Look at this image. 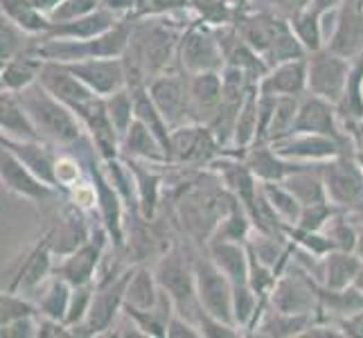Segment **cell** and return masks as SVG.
I'll list each match as a JSON object with an SVG mask.
<instances>
[{
    "mask_svg": "<svg viewBox=\"0 0 363 338\" xmlns=\"http://www.w3.org/2000/svg\"><path fill=\"white\" fill-rule=\"evenodd\" d=\"M3 16L11 18L32 36H43L52 25L45 11L34 7L30 0H3Z\"/></svg>",
    "mask_w": 363,
    "mask_h": 338,
    "instance_id": "40",
    "label": "cell"
},
{
    "mask_svg": "<svg viewBox=\"0 0 363 338\" xmlns=\"http://www.w3.org/2000/svg\"><path fill=\"white\" fill-rule=\"evenodd\" d=\"M16 95L21 97L23 106L28 108L36 131L41 133L43 140L59 147V152L79 142L86 135V129L82 120L77 118V113L64 102H59L43 84L36 81L30 89H25Z\"/></svg>",
    "mask_w": 363,
    "mask_h": 338,
    "instance_id": "2",
    "label": "cell"
},
{
    "mask_svg": "<svg viewBox=\"0 0 363 338\" xmlns=\"http://www.w3.org/2000/svg\"><path fill=\"white\" fill-rule=\"evenodd\" d=\"M190 9L196 16V21L208 23L212 28L230 25L235 21V11H237V7L230 0H190Z\"/></svg>",
    "mask_w": 363,
    "mask_h": 338,
    "instance_id": "47",
    "label": "cell"
},
{
    "mask_svg": "<svg viewBox=\"0 0 363 338\" xmlns=\"http://www.w3.org/2000/svg\"><path fill=\"white\" fill-rule=\"evenodd\" d=\"M223 152L217 135L208 124L187 122L172 129L169 142V167H194L206 169L215 162Z\"/></svg>",
    "mask_w": 363,
    "mask_h": 338,
    "instance_id": "7",
    "label": "cell"
},
{
    "mask_svg": "<svg viewBox=\"0 0 363 338\" xmlns=\"http://www.w3.org/2000/svg\"><path fill=\"white\" fill-rule=\"evenodd\" d=\"M259 93L275 97H305L307 95V57L291 59L271 66L257 84Z\"/></svg>",
    "mask_w": 363,
    "mask_h": 338,
    "instance_id": "23",
    "label": "cell"
},
{
    "mask_svg": "<svg viewBox=\"0 0 363 338\" xmlns=\"http://www.w3.org/2000/svg\"><path fill=\"white\" fill-rule=\"evenodd\" d=\"M183 9H190V0H140L138 16H165Z\"/></svg>",
    "mask_w": 363,
    "mask_h": 338,
    "instance_id": "54",
    "label": "cell"
},
{
    "mask_svg": "<svg viewBox=\"0 0 363 338\" xmlns=\"http://www.w3.org/2000/svg\"><path fill=\"white\" fill-rule=\"evenodd\" d=\"M194 278H196V293L203 311L219 320L235 325L233 318V282L215 261H212L206 250L194 257Z\"/></svg>",
    "mask_w": 363,
    "mask_h": 338,
    "instance_id": "11",
    "label": "cell"
},
{
    "mask_svg": "<svg viewBox=\"0 0 363 338\" xmlns=\"http://www.w3.org/2000/svg\"><path fill=\"white\" fill-rule=\"evenodd\" d=\"M34 36L28 34L23 28L7 18V16H0V64L5 61L14 59L18 55L30 52Z\"/></svg>",
    "mask_w": 363,
    "mask_h": 338,
    "instance_id": "44",
    "label": "cell"
},
{
    "mask_svg": "<svg viewBox=\"0 0 363 338\" xmlns=\"http://www.w3.org/2000/svg\"><path fill=\"white\" fill-rule=\"evenodd\" d=\"M328 47L347 59H357L363 52V0H345L336 9V25Z\"/></svg>",
    "mask_w": 363,
    "mask_h": 338,
    "instance_id": "20",
    "label": "cell"
},
{
    "mask_svg": "<svg viewBox=\"0 0 363 338\" xmlns=\"http://www.w3.org/2000/svg\"><path fill=\"white\" fill-rule=\"evenodd\" d=\"M32 314H39L32 298L23 295L18 291H7V289L3 291V298H0V325H7L11 320L32 316Z\"/></svg>",
    "mask_w": 363,
    "mask_h": 338,
    "instance_id": "48",
    "label": "cell"
},
{
    "mask_svg": "<svg viewBox=\"0 0 363 338\" xmlns=\"http://www.w3.org/2000/svg\"><path fill=\"white\" fill-rule=\"evenodd\" d=\"M154 271L160 282V289L172 298L174 309L181 316L190 318L192 322L199 325L203 307L199 303V293H196L194 257H187L179 246H172L165 255L156 259Z\"/></svg>",
    "mask_w": 363,
    "mask_h": 338,
    "instance_id": "5",
    "label": "cell"
},
{
    "mask_svg": "<svg viewBox=\"0 0 363 338\" xmlns=\"http://www.w3.org/2000/svg\"><path fill=\"white\" fill-rule=\"evenodd\" d=\"M0 131L11 140H43L21 97L9 91H0Z\"/></svg>",
    "mask_w": 363,
    "mask_h": 338,
    "instance_id": "28",
    "label": "cell"
},
{
    "mask_svg": "<svg viewBox=\"0 0 363 338\" xmlns=\"http://www.w3.org/2000/svg\"><path fill=\"white\" fill-rule=\"evenodd\" d=\"M361 266H363V259L354 253V250L334 248L323 257L320 284L325 289H345V286H352Z\"/></svg>",
    "mask_w": 363,
    "mask_h": 338,
    "instance_id": "32",
    "label": "cell"
},
{
    "mask_svg": "<svg viewBox=\"0 0 363 338\" xmlns=\"http://www.w3.org/2000/svg\"><path fill=\"white\" fill-rule=\"evenodd\" d=\"M359 212H363V208H361V210H359Z\"/></svg>",
    "mask_w": 363,
    "mask_h": 338,
    "instance_id": "63",
    "label": "cell"
},
{
    "mask_svg": "<svg viewBox=\"0 0 363 338\" xmlns=\"http://www.w3.org/2000/svg\"><path fill=\"white\" fill-rule=\"evenodd\" d=\"M289 23L298 36V41L307 50V55L316 52L320 47H328L325 32H323V14L316 11L314 7H303V9L294 11L289 16Z\"/></svg>",
    "mask_w": 363,
    "mask_h": 338,
    "instance_id": "39",
    "label": "cell"
},
{
    "mask_svg": "<svg viewBox=\"0 0 363 338\" xmlns=\"http://www.w3.org/2000/svg\"><path fill=\"white\" fill-rule=\"evenodd\" d=\"M0 147L14 154L41 181L59 190L57 185V160L61 154L57 152L59 147H55L48 140H11V137H0Z\"/></svg>",
    "mask_w": 363,
    "mask_h": 338,
    "instance_id": "19",
    "label": "cell"
},
{
    "mask_svg": "<svg viewBox=\"0 0 363 338\" xmlns=\"http://www.w3.org/2000/svg\"><path fill=\"white\" fill-rule=\"evenodd\" d=\"M339 325H341V329H343V336H350V338H363V309L357 311L354 316L339 320Z\"/></svg>",
    "mask_w": 363,
    "mask_h": 338,
    "instance_id": "57",
    "label": "cell"
},
{
    "mask_svg": "<svg viewBox=\"0 0 363 338\" xmlns=\"http://www.w3.org/2000/svg\"><path fill=\"white\" fill-rule=\"evenodd\" d=\"M135 264L118 266L108 273H99L95 280V295L86 320L74 329V336H104L111 334L122 316L127 284Z\"/></svg>",
    "mask_w": 363,
    "mask_h": 338,
    "instance_id": "4",
    "label": "cell"
},
{
    "mask_svg": "<svg viewBox=\"0 0 363 338\" xmlns=\"http://www.w3.org/2000/svg\"><path fill=\"white\" fill-rule=\"evenodd\" d=\"M30 3L34 5V7H39L41 11H45V14H50L59 3H64V0H30Z\"/></svg>",
    "mask_w": 363,
    "mask_h": 338,
    "instance_id": "60",
    "label": "cell"
},
{
    "mask_svg": "<svg viewBox=\"0 0 363 338\" xmlns=\"http://www.w3.org/2000/svg\"><path fill=\"white\" fill-rule=\"evenodd\" d=\"M320 282L291 259L278 275L269 295V307L286 314H318Z\"/></svg>",
    "mask_w": 363,
    "mask_h": 338,
    "instance_id": "6",
    "label": "cell"
},
{
    "mask_svg": "<svg viewBox=\"0 0 363 338\" xmlns=\"http://www.w3.org/2000/svg\"><path fill=\"white\" fill-rule=\"evenodd\" d=\"M255 225H253V219L246 212V208L237 201L223 219L219 221V225L212 232L210 240H219V242H240V244H246L250 240V235H253Z\"/></svg>",
    "mask_w": 363,
    "mask_h": 338,
    "instance_id": "42",
    "label": "cell"
},
{
    "mask_svg": "<svg viewBox=\"0 0 363 338\" xmlns=\"http://www.w3.org/2000/svg\"><path fill=\"white\" fill-rule=\"evenodd\" d=\"M66 66L99 97H108L116 91L124 89V86H129L127 68H124L122 57L84 59V61H74V64H66Z\"/></svg>",
    "mask_w": 363,
    "mask_h": 338,
    "instance_id": "18",
    "label": "cell"
},
{
    "mask_svg": "<svg viewBox=\"0 0 363 338\" xmlns=\"http://www.w3.org/2000/svg\"><path fill=\"white\" fill-rule=\"evenodd\" d=\"M352 59H347L332 47H320L307 55V93L318 95L339 106L345 97Z\"/></svg>",
    "mask_w": 363,
    "mask_h": 338,
    "instance_id": "10",
    "label": "cell"
},
{
    "mask_svg": "<svg viewBox=\"0 0 363 338\" xmlns=\"http://www.w3.org/2000/svg\"><path fill=\"white\" fill-rule=\"evenodd\" d=\"M131 21L124 18L108 32L93 36V39H48L34 36L30 52L43 61H59V64H74L84 59L97 57H122L127 52L131 39Z\"/></svg>",
    "mask_w": 363,
    "mask_h": 338,
    "instance_id": "3",
    "label": "cell"
},
{
    "mask_svg": "<svg viewBox=\"0 0 363 338\" xmlns=\"http://www.w3.org/2000/svg\"><path fill=\"white\" fill-rule=\"evenodd\" d=\"M147 91L152 95L154 104L165 116L172 129L181 124L192 122L190 116V74L183 68H172L160 72L147 84Z\"/></svg>",
    "mask_w": 363,
    "mask_h": 338,
    "instance_id": "12",
    "label": "cell"
},
{
    "mask_svg": "<svg viewBox=\"0 0 363 338\" xmlns=\"http://www.w3.org/2000/svg\"><path fill=\"white\" fill-rule=\"evenodd\" d=\"M93 295H95V284L72 286V298H70V307H68V316H66V322L72 327V332L86 320V316H89Z\"/></svg>",
    "mask_w": 363,
    "mask_h": 338,
    "instance_id": "50",
    "label": "cell"
},
{
    "mask_svg": "<svg viewBox=\"0 0 363 338\" xmlns=\"http://www.w3.org/2000/svg\"><path fill=\"white\" fill-rule=\"evenodd\" d=\"M0 179H3L5 190L32 203H52V201H59V196L64 194L61 190H57V187L41 181L34 171L25 167L14 154L7 152L3 147H0Z\"/></svg>",
    "mask_w": 363,
    "mask_h": 338,
    "instance_id": "14",
    "label": "cell"
},
{
    "mask_svg": "<svg viewBox=\"0 0 363 338\" xmlns=\"http://www.w3.org/2000/svg\"><path fill=\"white\" fill-rule=\"evenodd\" d=\"M221 104H223L221 70L190 74V116H192V122L210 124V120L217 116Z\"/></svg>",
    "mask_w": 363,
    "mask_h": 338,
    "instance_id": "21",
    "label": "cell"
},
{
    "mask_svg": "<svg viewBox=\"0 0 363 338\" xmlns=\"http://www.w3.org/2000/svg\"><path fill=\"white\" fill-rule=\"evenodd\" d=\"M328 201L347 212L363 208V169L354 152L339 154L320 165Z\"/></svg>",
    "mask_w": 363,
    "mask_h": 338,
    "instance_id": "9",
    "label": "cell"
},
{
    "mask_svg": "<svg viewBox=\"0 0 363 338\" xmlns=\"http://www.w3.org/2000/svg\"><path fill=\"white\" fill-rule=\"evenodd\" d=\"M354 219H357V225H359V237H357V248L354 253L363 259V212H352Z\"/></svg>",
    "mask_w": 363,
    "mask_h": 338,
    "instance_id": "59",
    "label": "cell"
},
{
    "mask_svg": "<svg viewBox=\"0 0 363 338\" xmlns=\"http://www.w3.org/2000/svg\"><path fill=\"white\" fill-rule=\"evenodd\" d=\"M104 104H106L111 122H113L116 131L122 137L135 120V95L131 91V86H124V89L116 91L113 95L104 97Z\"/></svg>",
    "mask_w": 363,
    "mask_h": 338,
    "instance_id": "43",
    "label": "cell"
},
{
    "mask_svg": "<svg viewBox=\"0 0 363 338\" xmlns=\"http://www.w3.org/2000/svg\"><path fill=\"white\" fill-rule=\"evenodd\" d=\"M354 284L359 286V289L363 291V266H361V271H359V275H357V280H354Z\"/></svg>",
    "mask_w": 363,
    "mask_h": 338,
    "instance_id": "61",
    "label": "cell"
},
{
    "mask_svg": "<svg viewBox=\"0 0 363 338\" xmlns=\"http://www.w3.org/2000/svg\"><path fill=\"white\" fill-rule=\"evenodd\" d=\"M363 309V291L357 284L345 286V289H325L320 286V303H318V316L339 322L343 318L354 316Z\"/></svg>",
    "mask_w": 363,
    "mask_h": 338,
    "instance_id": "37",
    "label": "cell"
},
{
    "mask_svg": "<svg viewBox=\"0 0 363 338\" xmlns=\"http://www.w3.org/2000/svg\"><path fill=\"white\" fill-rule=\"evenodd\" d=\"M99 3H102V0H64V3H59L48 16L52 23L74 21V18L93 14L95 9H99Z\"/></svg>",
    "mask_w": 363,
    "mask_h": 338,
    "instance_id": "52",
    "label": "cell"
},
{
    "mask_svg": "<svg viewBox=\"0 0 363 338\" xmlns=\"http://www.w3.org/2000/svg\"><path fill=\"white\" fill-rule=\"evenodd\" d=\"M271 145L282 158L291 160V162H325L339 154L354 152L352 147L334 140L330 135L305 133V131H294Z\"/></svg>",
    "mask_w": 363,
    "mask_h": 338,
    "instance_id": "16",
    "label": "cell"
},
{
    "mask_svg": "<svg viewBox=\"0 0 363 338\" xmlns=\"http://www.w3.org/2000/svg\"><path fill=\"white\" fill-rule=\"evenodd\" d=\"M294 131L330 135V137H334V140L352 147L357 152L352 137L347 135V131L343 127V120L339 116V106H336L334 102H330V99L318 97V95L307 93L303 99H300V108H298Z\"/></svg>",
    "mask_w": 363,
    "mask_h": 338,
    "instance_id": "13",
    "label": "cell"
},
{
    "mask_svg": "<svg viewBox=\"0 0 363 338\" xmlns=\"http://www.w3.org/2000/svg\"><path fill=\"white\" fill-rule=\"evenodd\" d=\"M203 250H206V255L228 275L233 284L248 282V246L246 244L210 240Z\"/></svg>",
    "mask_w": 363,
    "mask_h": 338,
    "instance_id": "33",
    "label": "cell"
},
{
    "mask_svg": "<svg viewBox=\"0 0 363 338\" xmlns=\"http://www.w3.org/2000/svg\"><path fill=\"white\" fill-rule=\"evenodd\" d=\"M70 298H72V284L66 282L57 273L32 295L36 311H39L41 316L55 318V320H64V322H66V316H68Z\"/></svg>",
    "mask_w": 363,
    "mask_h": 338,
    "instance_id": "38",
    "label": "cell"
},
{
    "mask_svg": "<svg viewBox=\"0 0 363 338\" xmlns=\"http://www.w3.org/2000/svg\"><path fill=\"white\" fill-rule=\"evenodd\" d=\"M86 212L89 210L79 208L74 201H66L64 208L59 210L57 221L50 225V230L43 237L57 259L77 250L91 240L93 223L86 219Z\"/></svg>",
    "mask_w": 363,
    "mask_h": 338,
    "instance_id": "15",
    "label": "cell"
},
{
    "mask_svg": "<svg viewBox=\"0 0 363 338\" xmlns=\"http://www.w3.org/2000/svg\"><path fill=\"white\" fill-rule=\"evenodd\" d=\"M323 232L330 237L334 248L339 250H354L357 248V237H359V225L352 212L339 210L336 215L328 221Z\"/></svg>",
    "mask_w": 363,
    "mask_h": 338,
    "instance_id": "45",
    "label": "cell"
},
{
    "mask_svg": "<svg viewBox=\"0 0 363 338\" xmlns=\"http://www.w3.org/2000/svg\"><path fill=\"white\" fill-rule=\"evenodd\" d=\"M223 66H226V52H223L217 30L201 21L187 25L179 43V68L196 74L223 70Z\"/></svg>",
    "mask_w": 363,
    "mask_h": 338,
    "instance_id": "8",
    "label": "cell"
},
{
    "mask_svg": "<svg viewBox=\"0 0 363 338\" xmlns=\"http://www.w3.org/2000/svg\"><path fill=\"white\" fill-rule=\"evenodd\" d=\"M124 160L129 162L133 179H135L138 215L154 221L160 210V201H162V185H165V176H162L158 167H165V165H154V162H143L133 158H124Z\"/></svg>",
    "mask_w": 363,
    "mask_h": 338,
    "instance_id": "24",
    "label": "cell"
},
{
    "mask_svg": "<svg viewBox=\"0 0 363 338\" xmlns=\"http://www.w3.org/2000/svg\"><path fill=\"white\" fill-rule=\"evenodd\" d=\"M275 280H278V271L267 266L264 261H259L253 253L248 250V284L253 286V291L269 300L273 286H275Z\"/></svg>",
    "mask_w": 363,
    "mask_h": 338,
    "instance_id": "49",
    "label": "cell"
},
{
    "mask_svg": "<svg viewBox=\"0 0 363 338\" xmlns=\"http://www.w3.org/2000/svg\"><path fill=\"white\" fill-rule=\"evenodd\" d=\"M84 124L86 133L91 135V140L97 149V154L102 156V160H111V158H118L120 154V142L122 137L116 131L113 122L108 118V111L104 104V97H97L95 102H91L86 106L79 116H77Z\"/></svg>",
    "mask_w": 363,
    "mask_h": 338,
    "instance_id": "22",
    "label": "cell"
},
{
    "mask_svg": "<svg viewBox=\"0 0 363 338\" xmlns=\"http://www.w3.org/2000/svg\"><path fill=\"white\" fill-rule=\"evenodd\" d=\"M43 68V59L32 52L18 55L14 59L0 64V91L21 93L30 89L32 84L39 81V74Z\"/></svg>",
    "mask_w": 363,
    "mask_h": 338,
    "instance_id": "36",
    "label": "cell"
},
{
    "mask_svg": "<svg viewBox=\"0 0 363 338\" xmlns=\"http://www.w3.org/2000/svg\"><path fill=\"white\" fill-rule=\"evenodd\" d=\"M318 314H286L273 307H267L264 314L259 316L257 325L250 332V336H264V338H300Z\"/></svg>",
    "mask_w": 363,
    "mask_h": 338,
    "instance_id": "31",
    "label": "cell"
},
{
    "mask_svg": "<svg viewBox=\"0 0 363 338\" xmlns=\"http://www.w3.org/2000/svg\"><path fill=\"white\" fill-rule=\"evenodd\" d=\"M39 84H43L45 89L59 99V102L70 106L77 116L99 97L66 64H59V61H43Z\"/></svg>",
    "mask_w": 363,
    "mask_h": 338,
    "instance_id": "17",
    "label": "cell"
},
{
    "mask_svg": "<svg viewBox=\"0 0 363 338\" xmlns=\"http://www.w3.org/2000/svg\"><path fill=\"white\" fill-rule=\"evenodd\" d=\"M120 154L124 158L143 160V162H154V165H169L167 149L160 142V137L147 127L145 122L133 120L129 131L122 135L120 142Z\"/></svg>",
    "mask_w": 363,
    "mask_h": 338,
    "instance_id": "26",
    "label": "cell"
},
{
    "mask_svg": "<svg viewBox=\"0 0 363 338\" xmlns=\"http://www.w3.org/2000/svg\"><path fill=\"white\" fill-rule=\"evenodd\" d=\"M0 329H3L0 332L3 338H36V334H39V314L23 316L7 325H0Z\"/></svg>",
    "mask_w": 363,
    "mask_h": 338,
    "instance_id": "55",
    "label": "cell"
},
{
    "mask_svg": "<svg viewBox=\"0 0 363 338\" xmlns=\"http://www.w3.org/2000/svg\"><path fill=\"white\" fill-rule=\"evenodd\" d=\"M240 158H244L259 183H282L298 167V162L286 160L275 152L271 142H257Z\"/></svg>",
    "mask_w": 363,
    "mask_h": 338,
    "instance_id": "27",
    "label": "cell"
},
{
    "mask_svg": "<svg viewBox=\"0 0 363 338\" xmlns=\"http://www.w3.org/2000/svg\"><path fill=\"white\" fill-rule=\"evenodd\" d=\"M162 295L160 282L156 278L154 266L135 264L127 284V295H124V307L138 311H152Z\"/></svg>",
    "mask_w": 363,
    "mask_h": 338,
    "instance_id": "34",
    "label": "cell"
},
{
    "mask_svg": "<svg viewBox=\"0 0 363 338\" xmlns=\"http://www.w3.org/2000/svg\"><path fill=\"white\" fill-rule=\"evenodd\" d=\"M167 338H203V334L196 322L174 311V316L167 322Z\"/></svg>",
    "mask_w": 363,
    "mask_h": 338,
    "instance_id": "56",
    "label": "cell"
},
{
    "mask_svg": "<svg viewBox=\"0 0 363 338\" xmlns=\"http://www.w3.org/2000/svg\"><path fill=\"white\" fill-rule=\"evenodd\" d=\"M354 156H357L359 165H361V169H363V149H357V152H354Z\"/></svg>",
    "mask_w": 363,
    "mask_h": 338,
    "instance_id": "62",
    "label": "cell"
},
{
    "mask_svg": "<svg viewBox=\"0 0 363 338\" xmlns=\"http://www.w3.org/2000/svg\"><path fill=\"white\" fill-rule=\"evenodd\" d=\"M199 327H201V334L208 336V338H237V336H244V329H240L237 325L219 320L215 316L206 314V311H201Z\"/></svg>",
    "mask_w": 363,
    "mask_h": 338,
    "instance_id": "53",
    "label": "cell"
},
{
    "mask_svg": "<svg viewBox=\"0 0 363 338\" xmlns=\"http://www.w3.org/2000/svg\"><path fill=\"white\" fill-rule=\"evenodd\" d=\"M257 131H259V89L253 86L244 97L240 113H237L233 140L226 154L244 156L257 142Z\"/></svg>",
    "mask_w": 363,
    "mask_h": 338,
    "instance_id": "30",
    "label": "cell"
},
{
    "mask_svg": "<svg viewBox=\"0 0 363 338\" xmlns=\"http://www.w3.org/2000/svg\"><path fill=\"white\" fill-rule=\"evenodd\" d=\"M120 21L124 18H118L108 9L99 7L89 16L66 21V23H52L43 36H48V39H93V36H99L108 32L111 28H116Z\"/></svg>",
    "mask_w": 363,
    "mask_h": 338,
    "instance_id": "29",
    "label": "cell"
},
{
    "mask_svg": "<svg viewBox=\"0 0 363 338\" xmlns=\"http://www.w3.org/2000/svg\"><path fill=\"white\" fill-rule=\"evenodd\" d=\"M320 165L323 162H298V167L282 181L303 205L328 201Z\"/></svg>",
    "mask_w": 363,
    "mask_h": 338,
    "instance_id": "35",
    "label": "cell"
},
{
    "mask_svg": "<svg viewBox=\"0 0 363 338\" xmlns=\"http://www.w3.org/2000/svg\"><path fill=\"white\" fill-rule=\"evenodd\" d=\"M300 99L303 97H278L271 124H269V131H267V142H275V140H280V137L289 135L294 131L298 108H300Z\"/></svg>",
    "mask_w": 363,
    "mask_h": 338,
    "instance_id": "46",
    "label": "cell"
},
{
    "mask_svg": "<svg viewBox=\"0 0 363 338\" xmlns=\"http://www.w3.org/2000/svg\"><path fill=\"white\" fill-rule=\"evenodd\" d=\"M235 203L237 198L226 190L221 179L210 167H206V174H199L181 187L177 215L183 232L196 246L206 248L219 221Z\"/></svg>",
    "mask_w": 363,
    "mask_h": 338,
    "instance_id": "1",
    "label": "cell"
},
{
    "mask_svg": "<svg viewBox=\"0 0 363 338\" xmlns=\"http://www.w3.org/2000/svg\"><path fill=\"white\" fill-rule=\"evenodd\" d=\"M55 264H57V257L43 240L28 257H25L18 275L11 280L7 291H18L23 295L32 298L55 275Z\"/></svg>",
    "mask_w": 363,
    "mask_h": 338,
    "instance_id": "25",
    "label": "cell"
},
{
    "mask_svg": "<svg viewBox=\"0 0 363 338\" xmlns=\"http://www.w3.org/2000/svg\"><path fill=\"white\" fill-rule=\"evenodd\" d=\"M262 194H264L269 208L275 212L284 225H296L303 212V203L294 196V192L284 183H259Z\"/></svg>",
    "mask_w": 363,
    "mask_h": 338,
    "instance_id": "41",
    "label": "cell"
},
{
    "mask_svg": "<svg viewBox=\"0 0 363 338\" xmlns=\"http://www.w3.org/2000/svg\"><path fill=\"white\" fill-rule=\"evenodd\" d=\"M341 208H336L330 201H320V203H311V205H303V212H300V219L296 223V228L300 230H323L328 221L339 212Z\"/></svg>",
    "mask_w": 363,
    "mask_h": 338,
    "instance_id": "51",
    "label": "cell"
},
{
    "mask_svg": "<svg viewBox=\"0 0 363 338\" xmlns=\"http://www.w3.org/2000/svg\"><path fill=\"white\" fill-rule=\"evenodd\" d=\"M343 3H345V0H311L309 7H314L316 11L325 14V11H330V9H339Z\"/></svg>",
    "mask_w": 363,
    "mask_h": 338,
    "instance_id": "58",
    "label": "cell"
}]
</instances>
